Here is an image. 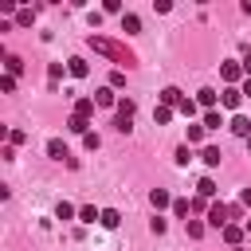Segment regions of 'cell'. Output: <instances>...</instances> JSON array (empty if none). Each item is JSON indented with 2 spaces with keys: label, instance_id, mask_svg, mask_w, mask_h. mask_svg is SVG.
Wrapping results in <instances>:
<instances>
[{
  "label": "cell",
  "instance_id": "6da1fadb",
  "mask_svg": "<svg viewBox=\"0 0 251 251\" xmlns=\"http://www.w3.org/2000/svg\"><path fill=\"white\" fill-rule=\"evenodd\" d=\"M86 43H90L94 51L110 55V59H114V63H122V67H133V63H137V59H133V51H126L122 43H114V39H106V35H90Z\"/></svg>",
  "mask_w": 251,
  "mask_h": 251
},
{
  "label": "cell",
  "instance_id": "7a4b0ae2",
  "mask_svg": "<svg viewBox=\"0 0 251 251\" xmlns=\"http://www.w3.org/2000/svg\"><path fill=\"white\" fill-rule=\"evenodd\" d=\"M227 220H231V208H227V204H212V208H208V224H212V227H220V231H224V227H227Z\"/></svg>",
  "mask_w": 251,
  "mask_h": 251
},
{
  "label": "cell",
  "instance_id": "3957f363",
  "mask_svg": "<svg viewBox=\"0 0 251 251\" xmlns=\"http://www.w3.org/2000/svg\"><path fill=\"white\" fill-rule=\"evenodd\" d=\"M220 75H224V82H227V86H235V82H239V75H243V67L227 59V63H220Z\"/></svg>",
  "mask_w": 251,
  "mask_h": 251
},
{
  "label": "cell",
  "instance_id": "277c9868",
  "mask_svg": "<svg viewBox=\"0 0 251 251\" xmlns=\"http://www.w3.org/2000/svg\"><path fill=\"white\" fill-rule=\"evenodd\" d=\"M220 102H224L227 110H239V106H243V90H239V86H227V90L220 94Z\"/></svg>",
  "mask_w": 251,
  "mask_h": 251
},
{
  "label": "cell",
  "instance_id": "5b68a950",
  "mask_svg": "<svg viewBox=\"0 0 251 251\" xmlns=\"http://www.w3.org/2000/svg\"><path fill=\"white\" fill-rule=\"evenodd\" d=\"M227 129H231L235 137H251V118H243V114H235V118L227 122Z\"/></svg>",
  "mask_w": 251,
  "mask_h": 251
},
{
  "label": "cell",
  "instance_id": "8992f818",
  "mask_svg": "<svg viewBox=\"0 0 251 251\" xmlns=\"http://www.w3.org/2000/svg\"><path fill=\"white\" fill-rule=\"evenodd\" d=\"M47 157H55V161H67V165H71V161H75V157H71V153H67V145H63V141H59V137H51V141H47Z\"/></svg>",
  "mask_w": 251,
  "mask_h": 251
},
{
  "label": "cell",
  "instance_id": "52a82bcc",
  "mask_svg": "<svg viewBox=\"0 0 251 251\" xmlns=\"http://www.w3.org/2000/svg\"><path fill=\"white\" fill-rule=\"evenodd\" d=\"M67 71H71L75 78H86V75H90V63L78 59V55H71V59H67Z\"/></svg>",
  "mask_w": 251,
  "mask_h": 251
},
{
  "label": "cell",
  "instance_id": "ba28073f",
  "mask_svg": "<svg viewBox=\"0 0 251 251\" xmlns=\"http://www.w3.org/2000/svg\"><path fill=\"white\" fill-rule=\"evenodd\" d=\"M94 102H98V106H114V110H118V94H114V86H98V90H94Z\"/></svg>",
  "mask_w": 251,
  "mask_h": 251
},
{
  "label": "cell",
  "instance_id": "9c48e42d",
  "mask_svg": "<svg viewBox=\"0 0 251 251\" xmlns=\"http://www.w3.org/2000/svg\"><path fill=\"white\" fill-rule=\"evenodd\" d=\"M200 161H204L208 169H216V165L224 161V153H220V145H204V149H200Z\"/></svg>",
  "mask_w": 251,
  "mask_h": 251
},
{
  "label": "cell",
  "instance_id": "30bf717a",
  "mask_svg": "<svg viewBox=\"0 0 251 251\" xmlns=\"http://www.w3.org/2000/svg\"><path fill=\"white\" fill-rule=\"evenodd\" d=\"M149 204L161 212V208H173V196H169L165 188H153V192H149Z\"/></svg>",
  "mask_w": 251,
  "mask_h": 251
},
{
  "label": "cell",
  "instance_id": "8fae6325",
  "mask_svg": "<svg viewBox=\"0 0 251 251\" xmlns=\"http://www.w3.org/2000/svg\"><path fill=\"white\" fill-rule=\"evenodd\" d=\"M157 98H161V106H169V110H173V106H180V90H176V86H165Z\"/></svg>",
  "mask_w": 251,
  "mask_h": 251
},
{
  "label": "cell",
  "instance_id": "7c38bea8",
  "mask_svg": "<svg viewBox=\"0 0 251 251\" xmlns=\"http://www.w3.org/2000/svg\"><path fill=\"white\" fill-rule=\"evenodd\" d=\"M94 106H98V102H94V98H78V102H75V114H78V118H86V122H90V118H94Z\"/></svg>",
  "mask_w": 251,
  "mask_h": 251
},
{
  "label": "cell",
  "instance_id": "4fadbf2b",
  "mask_svg": "<svg viewBox=\"0 0 251 251\" xmlns=\"http://www.w3.org/2000/svg\"><path fill=\"white\" fill-rule=\"evenodd\" d=\"M67 129H71V133H82V137H86V133H90V122H86V118H78V114H71V118H67Z\"/></svg>",
  "mask_w": 251,
  "mask_h": 251
},
{
  "label": "cell",
  "instance_id": "5bb4252c",
  "mask_svg": "<svg viewBox=\"0 0 251 251\" xmlns=\"http://www.w3.org/2000/svg\"><path fill=\"white\" fill-rule=\"evenodd\" d=\"M196 196H200V200H212V196H216V180H212V176H200V184H196Z\"/></svg>",
  "mask_w": 251,
  "mask_h": 251
},
{
  "label": "cell",
  "instance_id": "9a60e30c",
  "mask_svg": "<svg viewBox=\"0 0 251 251\" xmlns=\"http://www.w3.org/2000/svg\"><path fill=\"white\" fill-rule=\"evenodd\" d=\"M243 231H247V227H239V224H227V227H224V243H231V247H239V239H243Z\"/></svg>",
  "mask_w": 251,
  "mask_h": 251
},
{
  "label": "cell",
  "instance_id": "2e32d148",
  "mask_svg": "<svg viewBox=\"0 0 251 251\" xmlns=\"http://www.w3.org/2000/svg\"><path fill=\"white\" fill-rule=\"evenodd\" d=\"M122 31H126V35H137V31H141V20H137L133 12H126V16H122Z\"/></svg>",
  "mask_w": 251,
  "mask_h": 251
},
{
  "label": "cell",
  "instance_id": "e0dca14e",
  "mask_svg": "<svg viewBox=\"0 0 251 251\" xmlns=\"http://www.w3.org/2000/svg\"><path fill=\"white\" fill-rule=\"evenodd\" d=\"M216 98H220V94H216L212 86H204V90L196 94V106H204V110H212V106H216Z\"/></svg>",
  "mask_w": 251,
  "mask_h": 251
},
{
  "label": "cell",
  "instance_id": "ac0fdd59",
  "mask_svg": "<svg viewBox=\"0 0 251 251\" xmlns=\"http://www.w3.org/2000/svg\"><path fill=\"white\" fill-rule=\"evenodd\" d=\"M4 67H8V75L16 78V75H24V59L20 55H4Z\"/></svg>",
  "mask_w": 251,
  "mask_h": 251
},
{
  "label": "cell",
  "instance_id": "d6986e66",
  "mask_svg": "<svg viewBox=\"0 0 251 251\" xmlns=\"http://www.w3.org/2000/svg\"><path fill=\"white\" fill-rule=\"evenodd\" d=\"M102 227H118L122 224V216H118V208H102V220H98Z\"/></svg>",
  "mask_w": 251,
  "mask_h": 251
},
{
  "label": "cell",
  "instance_id": "ffe728a7",
  "mask_svg": "<svg viewBox=\"0 0 251 251\" xmlns=\"http://www.w3.org/2000/svg\"><path fill=\"white\" fill-rule=\"evenodd\" d=\"M133 110H137L133 98H118V118H133Z\"/></svg>",
  "mask_w": 251,
  "mask_h": 251
},
{
  "label": "cell",
  "instance_id": "44dd1931",
  "mask_svg": "<svg viewBox=\"0 0 251 251\" xmlns=\"http://www.w3.org/2000/svg\"><path fill=\"white\" fill-rule=\"evenodd\" d=\"M220 126H224L220 110H204V129H220Z\"/></svg>",
  "mask_w": 251,
  "mask_h": 251
},
{
  "label": "cell",
  "instance_id": "7402d4cb",
  "mask_svg": "<svg viewBox=\"0 0 251 251\" xmlns=\"http://www.w3.org/2000/svg\"><path fill=\"white\" fill-rule=\"evenodd\" d=\"M16 24H20V27H31V24H35V12H31V8H20V12H16Z\"/></svg>",
  "mask_w": 251,
  "mask_h": 251
},
{
  "label": "cell",
  "instance_id": "603a6c76",
  "mask_svg": "<svg viewBox=\"0 0 251 251\" xmlns=\"http://www.w3.org/2000/svg\"><path fill=\"white\" fill-rule=\"evenodd\" d=\"M63 71H67V63H51V67H47V78H51V86L63 78Z\"/></svg>",
  "mask_w": 251,
  "mask_h": 251
},
{
  "label": "cell",
  "instance_id": "cb8c5ba5",
  "mask_svg": "<svg viewBox=\"0 0 251 251\" xmlns=\"http://www.w3.org/2000/svg\"><path fill=\"white\" fill-rule=\"evenodd\" d=\"M153 122H157V126L173 122V110H169V106H157V110H153Z\"/></svg>",
  "mask_w": 251,
  "mask_h": 251
},
{
  "label": "cell",
  "instance_id": "d4e9b609",
  "mask_svg": "<svg viewBox=\"0 0 251 251\" xmlns=\"http://www.w3.org/2000/svg\"><path fill=\"white\" fill-rule=\"evenodd\" d=\"M71 216H75V204L59 200V208H55V220H71Z\"/></svg>",
  "mask_w": 251,
  "mask_h": 251
},
{
  "label": "cell",
  "instance_id": "484cf974",
  "mask_svg": "<svg viewBox=\"0 0 251 251\" xmlns=\"http://www.w3.org/2000/svg\"><path fill=\"white\" fill-rule=\"evenodd\" d=\"M78 220H82V224H94V220H102V212H94V208L86 204V208H78Z\"/></svg>",
  "mask_w": 251,
  "mask_h": 251
},
{
  "label": "cell",
  "instance_id": "4316f807",
  "mask_svg": "<svg viewBox=\"0 0 251 251\" xmlns=\"http://www.w3.org/2000/svg\"><path fill=\"white\" fill-rule=\"evenodd\" d=\"M184 227H188V239H200L204 235V224L200 220H184Z\"/></svg>",
  "mask_w": 251,
  "mask_h": 251
},
{
  "label": "cell",
  "instance_id": "83f0119b",
  "mask_svg": "<svg viewBox=\"0 0 251 251\" xmlns=\"http://www.w3.org/2000/svg\"><path fill=\"white\" fill-rule=\"evenodd\" d=\"M176 110H180V114H184V118H192V114H196V110H200V106H196V102H192V98H180V106H176Z\"/></svg>",
  "mask_w": 251,
  "mask_h": 251
},
{
  "label": "cell",
  "instance_id": "f1b7e54d",
  "mask_svg": "<svg viewBox=\"0 0 251 251\" xmlns=\"http://www.w3.org/2000/svg\"><path fill=\"white\" fill-rule=\"evenodd\" d=\"M110 86L122 90V86H126V71H110Z\"/></svg>",
  "mask_w": 251,
  "mask_h": 251
},
{
  "label": "cell",
  "instance_id": "f546056e",
  "mask_svg": "<svg viewBox=\"0 0 251 251\" xmlns=\"http://www.w3.org/2000/svg\"><path fill=\"white\" fill-rule=\"evenodd\" d=\"M114 129H118V133H129V129H133V118H114Z\"/></svg>",
  "mask_w": 251,
  "mask_h": 251
},
{
  "label": "cell",
  "instance_id": "4dcf8cb0",
  "mask_svg": "<svg viewBox=\"0 0 251 251\" xmlns=\"http://www.w3.org/2000/svg\"><path fill=\"white\" fill-rule=\"evenodd\" d=\"M196 141H204V126H188V145H196Z\"/></svg>",
  "mask_w": 251,
  "mask_h": 251
},
{
  "label": "cell",
  "instance_id": "1f68e13d",
  "mask_svg": "<svg viewBox=\"0 0 251 251\" xmlns=\"http://www.w3.org/2000/svg\"><path fill=\"white\" fill-rule=\"evenodd\" d=\"M24 141H27L24 129H8V145H24Z\"/></svg>",
  "mask_w": 251,
  "mask_h": 251
},
{
  "label": "cell",
  "instance_id": "d6a6232c",
  "mask_svg": "<svg viewBox=\"0 0 251 251\" xmlns=\"http://www.w3.org/2000/svg\"><path fill=\"white\" fill-rule=\"evenodd\" d=\"M165 227H169V224H165L161 216H153V220H149V231H153V235H165Z\"/></svg>",
  "mask_w": 251,
  "mask_h": 251
},
{
  "label": "cell",
  "instance_id": "836d02e7",
  "mask_svg": "<svg viewBox=\"0 0 251 251\" xmlns=\"http://www.w3.org/2000/svg\"><path fill=\"white\" fill-rule=\"evenodd\" d=\"M82 145H86V149H98V145H102V137H98V133H94V129H90V133H86V137H82Z\"/></svg>",
  "mask_w": 251,
  "mask_h": 251
},
{
  "label": "cell",
  "instance_id": "e575fe53",
  "mask_svg": "<svg viewBox=\"0 0 251 251\" xmlns=\"http://www.w3.org/2000/svg\"><path fill=\"white\" fill-rule=\"evenodd\" d=\"M188 208H192L188 200H173V216H188Z\"/></svg>",
  "mask_w": 251,
  "mask_h": 251
},
{
  "label": "cell",
  "instance_id": "d590c367",
  "mask_svg": "<svg viewBox=\"0 0 251 251\" xmlns=\"http://www.w3.org/2000/svg\"><path fill=\"white\" fill-rule=\"evenodd\" d=\"M0 90H4V94H12V90H16V78H12V75H4V78H0Z\"/></svg>",
  "mask_w": 251,
  "mask_h": 251
},
{
  "label": "cell",
  "instance_id": "8d00e7d4",
  "mask_svg": "<svg viewBox=\"0 0 251 251\" xmlns=\"http://www.w3.org/2000/svg\"><path fill=\"white\" fill-rule=\"evenodd\" d=\"M188 161H192V153H188V145H180L176 149V165H188Z\"/></svg>",
  "mask_w": 251,
  "mask_h": 251
},
{
  "label": "cell",
  "instance_id": "74e56055",
  "mask_svg": "<svg viewBox=\"0 0 251 251\" xmlns=\"http://www.w3.org/2000/svg\"><path fill=\"white\" fill-rule=\"evenodd\" d=\"M239 204H243V208H251V188H243V192H239Z\"/></svg>",
  "mask_w": 251,
  "mask_h": 251
},
{
  "label": "cell",
  "instance_id": "f35d334b",
  "mask_svg": "<svg viewBox=\"0 0 251 251\" xmlns=\"http://www.w3.org/2000/svg\"><path fill=\"white\" fill-rule=\"evenodd\" d=\"M239 67H243V75H247V78H251V51H247V55H243V63H239Z\"/></svg>",
  "mask_w": 251,
  "mask_h": 251
},
{
  "label": "cell",
  "instance_id": "ab89813d",
  "mask_svg": "<svg viewBox=\"0 0 251 251\" xmlns=\"http://www.w3.org/2000/svg\"><path fill=\"white\" fill-rule=\"evenodd\" d=\"M239 90H243V98H251V78H247V82H243Z\"/></svg>",
  "mask_w": 251,
  "mask_h": 251
},
{
  "label": "cell",
  "instance_id": "60d3db41",
  "mask_svg": "<svg viewBox=\"0 0 251 251\" xmlns=\"http://www.w3.org/2000/svg\"><path fill=\"white\" fill-rule=\"evenodd\" d=\"M231 251H243V247H231Z\"/></svg>",
  "mask_w": 251,
  "mask_h": 251
},
{
  "label": "cell",
  "instance_id": "b9f144b4",
  "mask_svg": "<svg viewBox=\"0 0 251 251\" xmlns=\"http://www.w3.org/2000/svg\"><path fill=\"white\" fill-rule=\"evenodd\" d=\"M247 149H251V137H247Z\"/></svg>",
  "mask_w": 251,
  "mask_h": 251
}]
</instances>
